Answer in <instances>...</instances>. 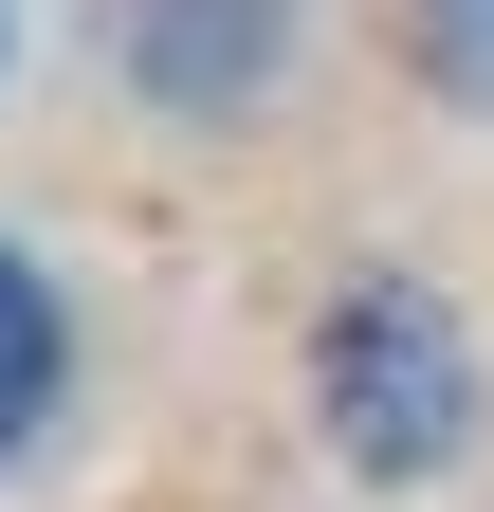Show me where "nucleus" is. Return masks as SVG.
Instances as JSON below:
<instances>
[{
    "instance_id": "obj_3",
    "label": "nucleus",
    "mask_w": 494,
    "mask_h": 512,
    "mask_svg": "<svg viewBox=\"0 0 494 512\" xmlns=\"http://www.w3.org/2000/svg\"><path fill=\"white\" fill-rule=\"evenodd\" d=\"M55 421V293H37V256L0 238V458Z\"/></svg>"
},
{
    "instance_id": "obj_4",
    "label": "nucleus",
    "mask_w": 494,
    "mask_h": 512,
    "mask_svg": "<svg viewBox=\"0 0 494 512\" xmlns=\"http://www.w3.org/2000/svg\"><path fill=\"white\" fill-rule=\"evenodd\" d=\"M403 19H421V74L494 110V0H403Z\"/></svg>"
},
{
    "instance_id": "obj_2",
    "label": "nucleus",
    "mask_w": 494,
    "mask_h": 512,
    "mask_svg": "<svg viewBox=\"0 0 494 512\" xmlns=\"http://www.w3.org/2000/svg\"><path fill=\"white\" fill-rule=\"evenodd\" d=\"M257 55H275V0H129V74L165 110H238Z\"/></svg>"
},
{
    "instance_id": "obj_1",
    "label": "nucleus",
    "mask_w": 494,
    "mask_h": 512,
    "mask_svg": "<svg viewBox=\"0 0 494 512\" xmlns=\"http://www.w3.org/2000/svg\"><path fill=\"white\" fill-rule=\"evenodd\" d=\"M312 403L348 439V476H440L458 439H476V366H458V330L403 275H366L330 330H312Z\"/></svg>"
}]
</instances>
